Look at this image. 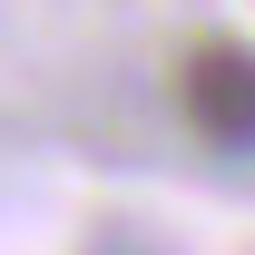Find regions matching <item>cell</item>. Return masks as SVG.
Here are the masks:
<instances>
[{
  "instance_id": "cell-1",
  "label": "cell",
  "mask_w": 255,
  "mask_h": 255,
  "mask_svg": "<svg viewBox=\"0 0 255 255\" xmlns=\"http://www.w3.org/2000/svg\"><path fill=\"white\" fill-rule=\"evenodd\" d=\"M177 108H187V128L206 137V147H226V157H246L255 147V49L246 39H196L187 59H177Z\"/></svg>"
}]
</instances>
